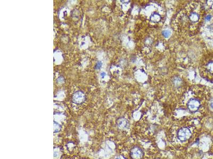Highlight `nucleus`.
<instances>
[{
	"mask_svg": "<svg viewBox=\"0 0 213 159\" xmlns=\"http://www.w3.org/2000/svg\"><path fill=\"white\" fill-rule=\"evenodd\" d=\"M197 6L195 4L190 5L186 8L177 15V19L179 22V27L182 29L188 28L190 30L191 29L195 30V25L200 20V16L197 11Z\"/></svg>",
	"mask_w": 213,
	"mask_h": 159,
	"instance_id": "obj_1",
	"label": "nucleus"
},
{
	"mask_svg": "<svg viewBox=\"0 0 213 159\" xmlns=\"http://www.w3.org/2000/svg\"><path fill=\"white\" fill-rule=\"evenodd\" d=\"M188 108L192 113L196 112L200 107V101L196 98H192L188 102Z\"/></svg>",
	"mask_w": 213,
	"mask_h": 159,
	"instance_id": "obj_2",
	"label": "nucleus"
},
{
	"mask_svg": "<svg viewBox=\"0 0 213 159\" xmlns=\"http://www.w3.org/2000/svg\"><path fill=\"white\" fill-rule=\"evenodd\" d=\"M191 132L188 128L181 129L177 133V136L180 141H186L191 137Z\"/></svg>",
	"mask_w": 213,
	"mask_h": 159,
	"instance_id": "obj_3",
	"label": "nucleus"
},
{
	"mask_svg": "<svg viewBox=\"0 0 213 159\" xmlns=\"http://www.w3.org/2000/svg\"><path fill=\"white\" fill-rule=\"evenodd\" d=\"M131 157L133 159H141L143 157V152L139 147H134L131 152Z\"/></svg>",
	"mask_w": 213,
	"mask_h": 159,
	"instance_id": "obj_4",
	"label": "nucleus"
},
{
	"mask_svg": "<svg viewBox=\"0 0 213 159\" xmlns=\"http://www.w3.org/2000/svg\"><path fill=\"white\" fill-rule=\"evenodd\" d=\"M117 125L120 129H125L128 127V122L126 119L121 118L118 120Z\"/></svg>",
	"mask_w": 213,
	"mask_h": 159,
	"instance_id": "obj_5",
	"label": "nucleus"
},
{
	"mask_svg": "<svg viewBox=\"0 0 213 159\" xmlns=\"http://www.w3.org/2000/svg\"><path fill=\"white\" fill-rule=\"evenodd\" d=\"M163 35L164 36L165 38H168V37L170 36V31L169 30H165L163 31Z\"/></svg>",
	"mask_w": 213,
	"mask_h": 159,
	"instance_id": "obj_6",
	"label": "nucleus"
},
{
	"mask_svg": "<svg viewBox=\"0 0 213 159\" xmlns=\"http://www.w3.org/2000/svg\"><path fill=\"white\" fill-rule=\"evenodd\" d=\"M210 18H211V16H210V15H208L206 17V18H205V19H206V20H207V21H209V20H210Z\"/></svg>",
	"mask_w": 213,
	"mask_h": 159,
	"instance_id": "obj_7",
	"label": "nucleus"
},
{
	"mask_svg": "<svg viewBox=\"0 0 213 159\" xmlns=\"http://www.w3.org/2000/svg\"><path fill=\"white\" fill-rule=\"evenodd\" d=\"M210 107H212V109H213V100L210 102Z\"/></svg>",
	"mask_w": 213,
	"mask_h": 159,
	"instance_id": "obj_8",
	"label": "nucleus"
},
{
	"mask_svg": "<svg viewBox=\"0 0 213 159\" xmlns=\"http://www.w3.org/2000/svg\"></svg>",
	"mask_w": 213,
	"mask_h": 159,
	"instance_id": "obj_9",
	"label": "nucleus"
}]
</instances>
